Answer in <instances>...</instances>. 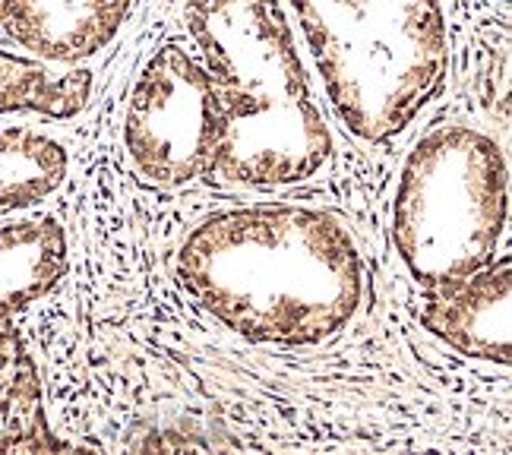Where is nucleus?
Masks as SVG:
<instances>
[{
	"label": "nucleus",
	"instance_id": "f257e3e1",
	"mask_svg": "<svg viewBox=\"0 0 512 455\" xmlns=\"http://www.w3.org/2000/svg\"><path fill=\"white\" fill-rule=\"evenodd\" d=\"M174 279L209 320L253 345H323L364 301L354 234L332 212L301 203L209 212L177 244Z\"/></svg>",
	"mask_w": 512,
	"mask_h": 455
},
{
	"label": "nucleus",
	"instance_id": "f03ea898",
	"mask_svg": "<svg viewBox=\"0 0 512 455\" xmlns=\"http://www.w3.org/2000/svg\"><path fill=\"white\" fill-rule=\"evenodd\" d=\"M181 35L225 117L212 181L291 187L332 158V130L282 0H184Z\"/></svg>",
	"mask_w": 512,
	"mask_h": 455
},
{
	"label": "nucleus",
	"instance_id": "7ed1b4c3",
	"mask_svg": "<svg viewBox=\"0 0 512 455\" xmlns=\"http://www.w3.org/2000/svg\"><path fill=\"white\" fill-rule=\"evenodd\" d=\"M326 111L364 146L418 121L449 79L446 0H282Z\"/></svg>",
	"mask_w": 512,
	"mask_h": 455
},
{
	"label": "nucleus",
	"instance_id": "20e7f679",
	"mask_svg": "<svg viewBox=\"0 0 512 455\" xmlns=\"http://www.w3.org/2000/svg\"><path fill=\"white\" fill-rule=\"evenodd\" d=\"M509 219V165L490 133L446 121L399 168L389 234L421 285L456 282L497 260Z\"/></svg>",
	"mask_w": 512,
	"mask_h": 455
},
{
	"label": "nucleus",
	"instance_id": "39448f33",
	"mask_svg": "<svg viewBox=\"0 0 512 455\" xmlns=\"http://www.w3.org/2000/svg\"><path fill=\"white\" fill-rule=\"evenodd\" d=\"M121 143L136 177L152 187H187L212 177L225 143V117L212 76L184 35L165 38L136 70Z\"/></svg>",
	"mask_w": 512,
	"mask_h": 455
},
{
	"label": "nucleus",
	"instance_id": "423d86ee",
	"mask_svg": "<svg viewBox=\"0 0 512 455\" xmlns=\"http://www.w3.org/2000/svg\"><path fill=\"white\" fill-rule=\"evenodd\" d=\"M140 0H0V35L51 67H92L124 35Z\"/></svg>",
	"mask_w": 512,
	"mask_h": 455
},
{
	"label": "nucleus",
	"instance_id": "0eeeda50",
	"mask_svg": "<svg viewBox=\"0 0 512 455\" xmlns=\"http://www.w3.org/2000/svg\"><path fill=\"white\" fill-rule=\"evenodd\" d=\"M509 256L456 282L424 285L421 326L471 361L509 364Z\"/></svg>",
	"mask_w": 512,
	"mask_h": 455
},
{
	"label": "nucleus",
	"instance_id": "6e6552de",
	"mask_svg": "<svg viewBox=\"0 0 512 455\" xmlns=\"http://www.w3.org/2000/svg\"><path fill=\"white\" fill-rule=\"evenodd\" d=\"M70 241L51 212H23L0 219V335L67 279Z\"/></svg>",
	"mask_w": 512,
	"mask_h": 455
},
{
	"label": "nucleus",
	"instance_id": "1a4fd4ad",
	"mask_svg": "<svg viewBox=\"0 0 512 455\" xmlns=\"http://www.w3.org/2000/svg\"><path fill=\"white\" fill-rule=\"evenodd\" d=\"M35 121L0 114V219L42 209L70 177V146Z\"/></svg>",
	"mask_w": 512,
	"mask_h": 455
},
{
	"label": "nucleus",
	"instance_id": "9d476101",
	"mask_svg": "<svg viewBox=\"0 0 512 455\" xmlns=\"http://www.w3.org/2000/svg\"><path fill=\"white\" fill-rule=\"evenodd\" d=\"M95 89L92 67H51L19 54L0 35V114L67 124L80 117Z\"/></svg>",
	"mask_w": 512,
	"mask_h": 455
}]
</instances>
